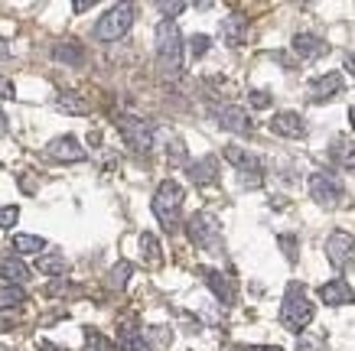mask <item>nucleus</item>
<instances>
[{
	"mask_svg": "<svg viewBox=\"0 0 355 351\" xmlns=\"http://www.w3.org/2000/svg\"><path fill=\"white\" fill-rule=\"evenodd\" d=\"M183 186L173 179H163L160 186H157V192H153V215L160 218L163 231L176 234L180 231V224H183V218H180V212H183Z\"/></svg>",
	"mask_w": 355,
	"mask_h": 351,
	"instance_id": "f257e3e1",
	"label": "nucleus"
},
{
	"mask_svg": "<svg viewBox=\"0 0 355 351\" xmlns=\"http://www.w3.org/2000/svg\"><path fill=\"white\" fill-rule=\"evenodd\" d=\"M157 62H160L163 75L183 72V33L176 30L173 20H163L157 26Z\"/></svg>",
	"mask_w": 355,
	"mask_h": 351,
	"instance_id": "f03ea898",
	"label": "nucleus"
},
{
	"mask_svg": "<svg viewBox=\"0 0 355 351\" xmlns=\"http://www.w3.org/2000/svg\"><path fill=\"white\" fill-rule=\"evenodd\" d=\"M313 316H316V309H313V303L306 299L303 287L300 283H291V287H287V296L280 303V322H284V329L303 332L313 322Z\"/></svg>",
	"mask_w": 355,
	"mask_h": 351,
	"instance_id": "7ed1b4c3",
	"label": "nucleus"
},
{
	"mask_svg": "<svg viewBox=\"0 0 355 351\" xmlns=\"http://www.w3.org/2000/svg\"><path fill=\"white\" fill-rule=\"evenodd\" d=\"M186 234L199 251H209V254H222V228H218L216 215L209 212H196L189 215L186 222Z\"/></svg>",
	"mask_w": 355,
	"mask_h": 351,
	"instance_id": "20e7f679",
	"label": "nucleus"
},
{
	"mask_svg": "<svg viewBox=\"0 0 355 351\" xmlns=\"http://www.w3.org/2000/svg\"><path fill=\"white\" fill-rule=\"evenodd\" d=\"M134 17H137V7L134 3H118L111 7L95 26V39L98 43H118L121 36L134 26Z\"/></svg>",
	"mask_w": 355,
	"mask_h": 351,
	"instance_id": "39448f33",
	"label": "nucleus"
},
{
	"mask_svg": "<svg viewBox=\"0 0 355 351\" xmlns=\"http://www.w3.org/2000/svg\"><path fill=\"white\" fill-rule=\"evenodd\" d=\"M114 127L121 130V137H124V143H128L130 150H137V153H150L153 150V127L144 117L118 114L114 117Z\"/></svg>",
	"mask_w": 355,
	"mask_h": 351,
	"instance_id": "423d86ee",
	"label": "nucleus"
},
{
	"mask_svg": "<svg viewBox=\"0 0 355 351\" xmlns=\"http://www.w3.org/2000/svg\"><path fill=\"white\" fill-rule=\"evenodd\" d=\"M310 195L316 199V205L323 208H339L345 202V186L339 182V176L329 170H320L310 176Z\"/></svg>",
	"mask_w": 355,
	"mask_h": 351,
	"instance_id": "0eeeda50",
	"label": "nucleus"
},
{
	"mask_svg": "<svg viewBox=\"0 0 355 351\" xmlns=\"http://www.w3.org/2000/svg\"><path fill=\"white\" fill-rule=\"evenodd\" d=\"M225 160L241 172V186L248 189H258L261 182H264V166L254 153H248L245 147H225Z\"/></svg>",
	"mask_w": 355,
	"mask_h": 351,
	"instance_id": "6e6552de",
	"label": "nucleus"
},
{
	"mask_svg": "<svg viewBox=\"0 0 355 351\" xmlns=\"http://www.w3.org/2000/svg\"><path fill=\"white\" fill-rule=\"evenodd\" d=\"M355 257V237L345 231H333L326 237V260L336 267V270H345V267L352 264Z\"/></svg>",
	"mask_w": 355,
	"mask_h": 351,
	"instance_id": "1a4fd4ad",
	"label": "nucleus"
},
{
	"mask_svg": "<svg viewBox=\"0 0 355 351\" xmlns=\"http://www.w3.org/2000/svg\"><path fill=\"white\" fill-rule=\"evenodd\" d=\"M46 156L55 160V163H82L88 153H85V147L72 137V134H65V137H55L53 143L46 147Z\"/></svg>",
	"mask_w": 355,
	"mask_h": 351,
	"instance_id": "9d476101",
	"label": "nucleus"
},
{
	"mask_svg": "<svg viewBox=\"0 0 355 351\" xmlns=\"http://www.w3.org/2000/svg\"><path fill=\"white\" fill-rule=\"evenodd\" d=\"M270 134L300 140V137H306V120H303L297 111H280V114H274V120H270Z\"/></svg>",
	"mask_w": 355,
	"mask_h": 351,
	"instance_id": "9b49d317",
	"label": "nucleus"
},
{
	"mask_svg": "<svg viewBox=\"0 0 355 351\" xmlns=\"http://www.w3.org/2000/svg\"><path fill=\"white\" fill-rule=\"evenodd\" d=\"M320 299H323L326 306H352L355 289H352V283H349L345 277H336V280H329V283L320 287Z\"/></svg>",
	"mask_w": 355,
	"mask_h": 351,
	"instance_id": "f8f14e48",
	"label": "nucleus"
},
{
	"mask_svg": "<svg viewBox=\"0 0 355 351\" xmlns=\"http://www.w3.org/2000/svg\"><path fill=\"white\" fill-rule=\"evenodd\" d=\"M199 277H202L205 287L218 296L222 306H235V287H232V280H228L225 273H218V270H212V267H199Z\"/></svg>",
	"mask_w": 355,
	"mask_h": 351,
	"instance_id": "ddd939ff",
	"label": "nucleus"
},
{
	"mask_svg": "<svg viewBox=\"0 0 355 351\" xmlns=\"http://www.w3.org/2000/svg\"><path fill=\"white\" fill-rule=\"evenodd\" d=\"M336 95H343V75H339V72L320 75V78H313V82H310V101H313V105L333 101Z\"/></svg>",
	"mask_w": 355,
	"mask_h": 351,
	"instance_id": "4468645a",
	"label": "nucleus"
},
{
	"mask_svg": "<svg viewBox=\"0 0 355 351\" xmlns=\"http://www.w3.org/2000/svg\"><path fill=\"white\" fill-rule=\"evenodd\" d=\"M218 124L225 130H232V134H251L254 130V124H251V117H248V111H241V107H218L216 111Z\"/></svg>",
	"mask_w": 355,
	"mask_h": 351,
	"instance_id": "2eb2a0df",
	"label": "nucleus"
},
{
	"mask_svg": "<svg viewBox=\"0 0 355 351\" xmlns=\"http://www.w3.org/2000/svg\"><path fill=\"white\" fill-rule=\"evenodd\" d=\"M293 53L300 55V59H323L326 53H329V46L320 39V36H313V33H297L293 36Z\"/></svg>",
	"mask_w": 355,
	"mask_h": 351,
	"instance_id": "dca6fc26",
	"label": "nucleus"
},
{
	"mask_svg": "<svg viewBox=\"0 0 355 351\" xmlns=\"http://www.w3.org/2000/svg\"><path fill=\"white\" fill-rule=\"evenodd\" d=\"M186 172H189V179L196 186H212V182H218V160L216 156H202V160L189 163Z\"/></svg>",
	"mask_w": 355,
	"mask_h": 351,
	"instance_id": "f3484780",
	"label": "nucleus"
},
{
	"mask_svg": "<svg viewBox=\"0 0 355 351\" xmlns=\"http://www.w3.org/2000/svg\"><path fill=\"white\" fill-rule=\"evenodd\" d=\"M118 348L121 351H150L144 341V332L137 329V322H124L118 329Z\"/></svg>",
	"mask_w": 355,
	"mask_h": 351,
	"instance_id": "a211bd4d",
	"label": "nucleus"
},
{
	"mask_svg": "<svg viewBox=\"0 0 355 351\" xmlns=\"http://www.w3.org/2000/svg\"><path fill=\"white\" fill-rule=\"evenodd\" d=\"M0 277L10 280L13 287H23L30 280V267L23 264V260H17V257H3L0 260Z\"/></svg>",
	"mask_w": 355,
	"mask_h": 351,
	"instance_id": "6ab92c4d",
	"label": "nucleus"
},
{
	"mask_svg": "<svg viewBox=\"0 0 355 351\" xmlns=\"http://www.w3.org/2000/svg\"><path fill=\"white\" fill-rule=\"evenodd\" d=\"M218 30H222V39L228 46H241L248 36V23L241 17H225V20L218 23Z\"/></svg>",
	"mask_w": 355,
	"mask_h": 351,
	"instance_id": "aec40b11",
	"label": "nucleus"
},
{
	"mask_svg": "<svg viewBox=\"0 0 355 351\" xmlns=\"http://www.w3.org/2000/svg\"><path fill=\"white\" fill-rule=\"evenodd\" d=\"M55 107L65 111V114H78V117L92 111V105H88L82 95H76V91H62V95H55Z\"/></svg>",
	"mask_w": 355,
	"mask_h": 351,
	"instance_id": "412c9836",
	"label": "nucleus"
},
{
	"mask_svg": "<svg viewBox=\"0 0 355 351\" xmlns=\"http://www.w3.org/2000/svg\"><path fill=\"white\" fill-rule=\"evenodd\" d=\"M36 270L46 273V277H62L65 270H69V260H65L62 254H43L36 260Z\"/></svg>",
	"mask_w": 355,
	"mask_h": 351,
	"instance_id": "4be33fe9",
	"label": "nucleus"
},
{
	"mask_svg": "<svg viewBox=\"0 0 355 351\" xmlns=\"http://www.w3.org/2000/svg\"><path fill=\"white\" fill-rule=\"evenodd\" d=\"M333 160L343 166V170L355 172V140H336L333 147Z\"/></svg>",
	"mask_w": 355,
	"mask_h": 351,
	"instance_id": "5701e85b",
	"label": "nucleus"
},
{
	"mask_svg": "<svg viewBox=\"0 0 355 351\" xmlns=\"http://www.w3.org/2000/svg\"><path fill=\"white\" fill-rule=\"evenodd\" d=\"M53 55L59 59V62H69V65H82V59H85V53H82V46L76 43V39H69V43H59L53 49Z\"/></svg>",
	"mask_w": 355,
	"mask_h": 351,
	"instance_id": "b1692460",
	"label": "nucleus"
},
{
	"mask_svg": "<svg viewBox=\"0 0 355 351\" xmlns=\"http://www.w3.org/2000/svg\"><path fill=\"white\" fill-rule=\"evenodd\" d=\"M140 251H144V260L150 267H160L163 264V254H160V241L153 237L150 231H144L140 234Z\"/></svg>",
	"mask_w": 355,
	"mask_h": 351,
	"instance_id": "393cba45",
	"label": "nucleus"
},
{
	"mask_svg": "<svg viewBox=\"0 0 355 351\" xmlns=\"http://www.w3.org/2000/svg\"><path fill=\"white\" fill-rule=\"evenodd\" d=\"M43 247H46V241L40 234H17V237H13V251H17V254H40Z\"/></svg>",
	"mask_w": 355,
	"mask_h": 351,
	"instance_id": "a878e982",
	"label": "nucleus"
},
{
	"mask_svg": "<svg viewBox=\"0 0 355 351\" xmlns=\"http://www.w3.org/2000/svg\"><path fill=\"white\" fill-rule=\"evenodd\" d=\"M23 303H26V289L23 287H13V283L0 287V309H13V306H23Z\"/></svg>",
	"mask_w": 355,
	"mask_h": 351,
	"instance_id": "bb28decb",
	"label": "nucleus"
},
{
	"mask_svg": "<svg viewBox=\"0 0 355 351\" xmlns=\"http://www.w3.org/2000/svg\"><path fill=\"white\" fill-rule=\"evenodd\" d=\"M130 273H134V264H128V260H121V264H114L111 267V287L114 289H124L128 287V280H130Z\"/></svg>",
	"mask_w": 355,
	"mask_h": 351,
	"instance_id": "cd10ccee",
	"label": "nucleus"
},
{
	"mask_svg": "<svg viewBox=\"0 0 355 351\" xmlns=\"http://www.w3.org/2000/svg\"><path fill=\"white\" fill-rule=\"evenodd\" d=\"M85 341H88V351H114V345H111L105 335H98L95 329L85 332Z\"/></svg>",
	"mask_w": 355,
	"mask_h": 351,
	"instance_id": "c85d7f7f",
	"label": "nucleus"
},
{
	"mask_svg": "<svg viewBox=\"0 0 355 351\" xmlns=\"http://www.w3.org/2000/svg\"><path fill=\"white\" fill-rule=\"evenodd\" d=\"M17 218H20V208H17V205H3V208H0V228H3V231H10L13 224H17Z\"/></svg>",
	"mask_w": 355,
	"mask_h": 351,
	"instance_id": "c756f323",
	"label": "nucleus"
},
{
	"mask_svg": "<svg viewBox=\"0 0 355 351\" xmlns=\"http://www.w3.org/2000/svg\"><path fill=\"white\" fill-rule=\"evenodd\" d=\"M189 53H193L196 59H202V55L209 53V36H205V33H196L193 39H189Z\"/></svg>",
	"mask_w": 355,
	"mask_h": 351,
	"instance_id": "7c9ffc66",
	"label": "nucleus"
},
{
	"mask_svg": "<svg viewBox=\"0 0 355 351\" xmlns=\"http://www.w3.org/2000/svg\"><path fill=\"white\" fill-rule=\"evenodd\" d=\"M248 101H251V107H258V111H264V107H270L274 105V98L268 95V91H251V95H248Z\"/></svg>",
	"mask_w": 355,
	"mask_h": 351,
	"instance_id": "2f4dec72",
	"label": "nucleus"
},
{
	"mask_svg": "<svg viewBox=\"0 0 355 351\" xmlns=\"http://www.w3.org/2000/svg\"><path fill=\"white\" fill-rule=\"evenodd\" d=\"M297 351H326V341L323 339H313V335H303Z\"/></svg>",
	"mask_w": 355,
	"mask_h": 351,
	"instance_id": "473e14b6",
	"label": "nucleus"
},
{
	"mask_svg": "<svg viewBox=\"0 0 355 351\" xmlns=\"http://www.w3.org/2000/svg\"><path fill=\"white\" fill-rule=\"evenodd\" d=\"M157 10L166 13V17H176V13L186 10V3H180V0H176V3H157Z\"/></svg>",
	"mask_w": 355,
	"mask_h": 351,
	"instance_id": "72a5a7b5",
	"label": "nucleus"
},
{
	"mask_svg": "<svg viewBox=\"0 0 355 351\" xmlns=\"http://www.w3.org/2000/svg\"><path fill=\"white\" fill-rule=\"evenodd\" d=\"M170 160L173 163H183L186 160V150H183V143H180V140H176V143L170 147Z\"/></svg>",
	"mask_w": 355,
	"mask_h": 351,
	"instance_id": "f704fd0d",
	"label": "nucleus"
},
{
	"mask_svg": "<svg viewBox=\"0 0 355 351\" xmlns=\"http://www.w3.org/2000/svg\"><path fill=\"white\" fill-rule=\"evenodd\" d=\"M0 98H17V91H13V85L7 78H0Z\"/></svg>",
	"mask_w": 355,
	"mask_h": 351,
	"instance_id": "c9c22d12",
	"label": "nucleus"
},
{
	"mask_svg": "<svg viewBox=\"0 0 355 351\" xmlns=\"http://www.w3.org/2000/svg\"><path fill=\"white\" fill-rule=\"evenodd\" d=\"M92 3H95V0H76V3H72V10H76V13H85V10H92Z\"/></svg>",
	"mask_w": 355,
	"mask_h": 351,
	"instance_id": "e433bc0d",
	"label": "nucleus"
},
{
	"mask_svg": "<svg viewBox=\"0 0 355 351\" xmlns=\"http://www.w3.org/2000/svg\"><path fill=\"white\" fill-rule=\"evenodd\" d=\"M280 244L287 247V257H291V260L297 257V251H293V244H297V241H293V237H280Z\"/></svg>",
	"mask_w": 355,
	"mask_h": 351,
	"instance_id": "4c0bfd02",
	"label": "nucleus"
},
{
	"mask_svg": "<svg viewBox=\"0 0 355 351\" xmlns=\"http://www.w3.org/2000/svg\"><path fill=\"white\" fill-rule=\"evenodd\" d=\"M241 351H284V348H277V345H248Z\"/></svg>",
	"mask_w": 355,
	"mask_h": 351,
	"instance_id": "58836bf2",
	"label": "nucleus"
},
{
	"mask_svg": "<svg viewBox=\"0 0 355 351\" xmlns=\"http://www.w3.org/2000/svg\"><path fill=\"white\" fill-rule=\"evenodd\" d=\"M7 130H10V117L0 111V134H7Z\"/></svg>",
	"mask_w": 355,
	"mask_h": 351,
	"instance_id": "ea45409f",
	"label": "nucleus"
},
{
	"mask_svg": "<svg viewBox=\"0 0 355 351\" xmlns=\"http://www.w3.org/2000/svg\"><path fill=\"white\" fill-rule=\"evenodd\" d=\"M345 69H349V72L355 75V55H349V59H345Z\"/></svg>",
	"mask_w": 355,
	"mask_h": 351,
	"instance_id": "a19ab883",
	"label": "nucleus"
},
{
	"mask_svg": "<svg viewBox=\"0 0 355 351\" xmlns=\"http://www.w3.org/2000/svg\"><path fill=\"white\" fill-rule=\"evenodd\" d=\"M7 53H10V49H7V43H0V59H3Z\"/></svg>",
	"mask_w": 355,
	"mask_h": 351,
	"instance_id": "79ce46f5",
	"label": "nucleus"
},
{
	"mask_svg": "<svg viewBox=\"0 0 355 351\" xmlns=\"http://www.w3.org/2000/svg\"><path fill=\"white\" fill-rule=\"evenodd\" d=\"M349 124H352V127H355V107H352V111H349Z\"/></svg>",
	"mask_w": 355,
	"mask_h": 351,
	"instance_id": "37998d69",
	"label": "nucleus"
}]
</instances>
